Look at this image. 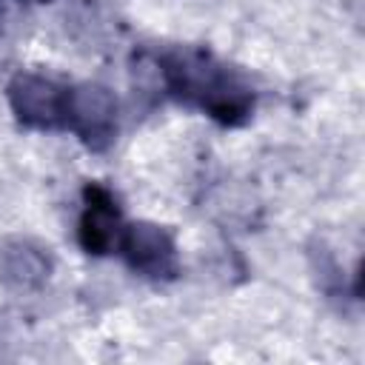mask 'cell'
<instances>
[{
    "label": "cell",
    "instance_id": "cell-5",
    "mask_svg": "<svg viewBox=\"0 0 365 365\" xmlns=\"http://www.w3.org/2000/svg\"><path fill=\"white\" fill-rule=\"evenodd\" d=\"M120 234H123V214L117 197L106 185L88 182L83 188V214L77 225V240L83 251L94 257H106L117 248Z\"/></svg>",
    "mask_w": 365,
    "mask_h": 365
},
{
    "label": "cell",
    "instance_id": "cell-3",
    "mask_svg": "<svg viewBox=\"0 0 365 365\" xmlns=\"http://www.w3.org/2000/svg\"><path fill=\"white\" fill-rule=\"evenodd\" d=\"M117 248H120L125 265L145 279L165 282V279H174L180 271L177 242H174L171 231L157 222L137 220L131 225H123Z\"/></svg>",
    "mask_w": 365,
    "mask_h": 365
},
{
    "label": "cell",
    "instance_id": "cell-4",
    "mask_svg": "<svg viewBox=\"0 0 365 365\" xmlns=\"http://www.w3.org/2000/svg\"><path fill=\"white\" fill-rule=\"evenodd\" d=\"M9 106L14 117L29 125V128H63L66 125V100L68 88L34 74V71H20L9 80L6 86Z\"/></svg>",
    "mask_w": 365,
    "mask_h": 365
},
{
    "label": "cell",
    "instance_id": "cell-1",
    "mask_svg": "<svg viewBox=\"0 0 365 365\" xmlns=\"http://www.w3.org/2000/svg\"><path fill=\"white\" fill-rule=\"evenodd\" d=\"M160 77L174 100L205 111L222 125H242L254 111L251 83L211 51L171 48L160 57Z\"/></svg>",
    "mask_w": 365,
    "mask_h": 365
},
{
    "label": "cell",
    "instance_id": "cell-2",
    "mask_svg": "<svg viewBox=\"0 0 365 365\" xmlns=\"http://www.w3.org/2000/svg\"><path fill=\"white\" fill-rule=\"evenodd\" d=\"M117 125H120V106L114 91H108L100 83H80L68 88L66 128H71L74 137L88 151H106L117 140Z\"/></svg>",
    "mask_w": 365,
    "mask_h": 365
},
{
    "label": "cell",
    "instance_id": "cell-6",
    "mask_svg": "<svg viewBox=\"0 0 365 365\" xmlns=\"http://www.w3.org/2000/svg\"><path fill=\"white\" fill-rule=\"evenodd\" d=\"M54 271V259L46 245L14 237L0 245V282L11 291H37L48 282Z\"/></svg>",
    "mask_w": 365,
    "mask_h": 365
}]
</instances>
